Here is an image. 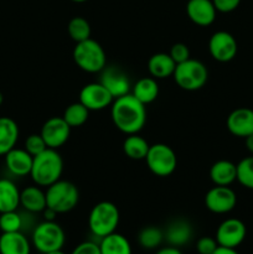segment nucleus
<instances>
[{
	"label": "nucleus",
	"instance_id": "26",
	"mask_svg": "<svg viewBox=\"0 0 253 254\" xmlns=\"http://www.w3.org/2000/svg\"><path fill=\"white\" fill-rule=\"evenodd\" d=\"M98 245L101 254H133L128 238L118 232L111 233L101 238Z\"/></svg>",
	"mask_w": 253,
	"mask_h": 254
},
{
	"label": "nucleus",
	"instance_id": "29",
	"mask_svg": "<svg viewBox=\"0 0 253 254\" xmlns=\"http://www.w3.org/2000/svg\"><path fill=\"white\" fill-rule=\"evenodd\" d=\"M89 117V111L81 103V102H76V103H72L64 109L63 116L62 118L66 121V123L68 124L71 128H78L82 127L87 121H88Z\"/></svg>",
	"mask_w": 253,
	"mask_h": 254
},
{
	"label": "nucleus",
	"instance_id": "17",
	"mask_svg": "<svg viewBox=\"0 0 253 254\" xmlns=\"http://www.w3.org/2000/svg\"><path fill=\"white\" fill-rule=\"evenodd\" d=\"M192 236L193 228L191 223L184 218H178L166 227V231L164 232V240L171 247L180 248L190 243Z\"/></svg>",
	"mask_w": 253,
	"mask_h": 254
},
{
	"label": "nucleus",
	"instance_id": "16",
	"mask_svg": "<svg viewBox=\"0 0 253 254\" xmlns=\"http://www.w3.org/2000/svg\"><path fill=\"white\" fill-rule=\"evenodd\" d=\"M186 14L193 24L198 26H210L216 20V10L212 0H189Z\"/></svg>",
	"mask_w": 253,
	"mask_h": 254
},
{
	"label": "nucleus",
	"instance_id": "13",
	"mask_svg": "<svg viewBox=\"0 0 253 254\" xmlns=\"http://www.w3.org/2000/svg\"><path fill=\"white\" fill-rule=\"evenodd\" d=\"M71 129L62 117H52L45 122L40 134L44 138L47 148L59 149L67 143Z\"/></svg>",
	"mask_w": 253,
	"mask_h": 254
},
{
	"label": "nucleus",
	"instance_id": "35",
	"mask_svg": "<svg viewBox=\"0 0 253 254\" xmlns=\"http://www.w3.org/2000/svg\"><path fill=\"white\" fill-rule=\"evenodd\" d=\"M217 247L218 243L216 238L210 237V236L200 237L196 242V251L198 254H212Z\"/></svg>",
	"mask_w": 253,
	"mask_h": 254
},
{
	"label": "nucleus",
	"instance_id": "11",
	"mask_svg": "<svg viewBox=\"0 0 253 254\" xmlns=\"http://www.w3.org/2000/svg\"><path fill=\"white\" fill-rule=\"evenodd\" d=\"M247 227L238 218H227L218 225L216 230V241L218 246L227 248L240 247L246 240Z\"/></svg>",
	"mask_w": 253,
	"mask_h": 254
},
{
	"label": "nucleus",
	"instance_id": "10",
	"mask_svg": "<svg viewBox=\"0 0 253 254\" xmlns=\"http://www.w3.org/2000/svg\"><path fill=\"white\" fill-rule=\"evenodd\" d=\"M208 51L211 57L217 62H230L236 57L238 45L235 36L228 31H216L208 40Z\"/></svg>",
	"mask_w": 253,
	"mask_h": 254
},
{
	"label": "nucleus",
	"instance_id": "31",
	"mask_svg": "<svg viewBox=\"0 0 253 254\" xmlns=\"http://www.w3.org/2000/svg\"><path fill=\"white\" fill-rule=\"evenodd\" d=\"M237 181L243 188L253 190V155L237 164Z\"/></svg>",
	"mask_w": 253,
	"mask_h": 254
},
{
	"label": "nucleus",
	"instance_id": "9",
	"mask_svg": "<svg viewBox=\"0 0 253 254\" xmlns=\"http://www.w3.org/2000/svg\"><path fill=\"white\" fill-rule=\"evenodd\" d=\"M237 205V195L230 186H217L206 192L205 206L210 212L225 215L231 212Z\"/></svg>",
	"mask_w": 253,
	"mask_h": 254
},
{
	"label": "nucleus",
	"instance_id": "1",
	"mask_svg": "<svg viewBox=\"0 0 253 254\" xmlns=\"http://www.w3.org/2000/svg\"><path fill=\"white\" fill-rule=\"evenodd\" d=\"M112 122L118 130L130 135L138 134L146 123V108L131 93L118 97L111 106Z\"/></svg>",
	"mask_w": 253,
	"mask_h": 254
},
{
	"label": "nucleus",
	"instance_id": "30",
	"mask_svg": "<svg viewBox=\"0 0 253 254\" xmlns=\"http://www.w3.org/2000/svg\"><path fill=\"white\" fill-rule=\"evenodd\" d=\"M67 31H68L69 37L77 44V42H82L89 39L92 29L89 22L84 17L74 16L69 20L68 25H67Z\"/></svg>",
	"mask_w": 253,
	"mask_h": 254
},
{
	"label": "nucleus",
	"instance_id": "40",
	"mask_svg": "<svg viewBox=\"0 0 253 254\" xmlns=\"http://www.w3.org/2000/svg\"><path fill=\"white\" fill-rule=\"evenodd\" d=\"M212 254H240V253H238L235 248H227V247H221V246H218Z\"/></svg>",
	"mask_w": 253,
	"mask_h": 254
},
{
	"label": "nucleus",
	"instance_id": "21",
	"mask_svg": "<svg viewBox=\"0 0 253 254\" xmlns=\"http://www.w3.org/2000/svg\"><path fill=\"white\" fill-rule=\"evenodd\" d=\"M20 205L31 213L42 212L47 207L46 192L40 186H27L20 191Z\"/></svg>",
	"mask_w": 253,
	"mask_h": 254
},
{
	"label": "nucleus",
	"instance_id": "5",
	"mask_svg": "<svg viewBox=\"0 0 253 254\" xmlns=\"http://www.w3.org/2000/svg\"><path fill=\"white\" fill-rule=\"evenodd\" d=\"M46 203L47 207L52 208L57 213H67L73 210L79 201V191L71 181L61 180L47 188Z\"/></svg>",
	"mask_w": 253,
	"mask_h": 254
},
{
	"label": "nucleus",
	"instance_id": "28",
	"mask_svg": "<svg viewBox=\"0 0 253 254\" xmlns=\"http://www.w3.org/2000/svg\"><path fill=\"white\" fill-rule=\"evenodd\" d=\"M163 242L164 231L155 226H146L138 235V243L144 250H156Z\"/></svg>",
	"mask_w": 253,
	"mask_h": 254
},
{
	"label": "nucleus",
	"instance_id": "33",
	"mask_svg": "<svg viewBox=\"0 0 253 254\" xmlns=\"http://www.w3.org/2000/svg\"><path fill=\"white\" fill-rule=\"evenodd\" d=\"M24 149L29 154H31L32 156H36L39 154H41L42 151H45L47 149L46 143H45L44 138H42L41 134H31L26 138L25 140Z\"/></svg>",
	"mask_w": 253,
	"mask_h": 254
},
{
	"label": "nucleus",
	"instance_id": "34",
	"mask_svg": "<svg viewBox=\"0 0 253 254\" xmlns=\"http://www.w3.org/2000/svg\"><path fill=\"white\" fill-rule=\"evenodd\" d=\"M169 55L171 56V59L174 60L176 64H181V62L188 61L190 57V49L188 47V45L183 44V42H176L171 46Z\"/></svg>",
	"mask_w": 253,
	"mask_h": 254
},
{
	"label": "nucleus",
	"instance_id": "38",
	"mask_svg": "<svg viewBox=\"0 0 253 254\" xmlns=\"http://www.w3.org/2000/svg\"><path fill=\"white\" fill-rule=\"evenodd\" d=\"M155 254H184L179 248L171 247V246H166V247L160 248L156 251Z\"/></svg>",
	"mask_w": 253,
	"mask_h": 254
},
{
	"label": "nucleus",
	"instance_id": "20",
	"mask_svg": "<svg viewBox=\"0 0 253 254\" xmlns=\"http://www.w3.org/2000/svg\"><path fill=\"white\" fill-rule=\"evenodd\" d=\"M210 179L217 186H230L237 181V164L230 160H217L210 169Z\"/></svg>",
	"mask_w": 253,
	"mask_h": 254
},
{
	"label": "nucleus",
	"instance_id": "44",
	"mask_svg": "<svg viewBox=\"0 0 253 254\" xmlns=\"http://www.w3.org/2000/svg\"><path fill=\"white\" fill-rule=\"evenodd\" d=\"M72 1H74V2H84V1H87V0H72Z\"/></svg>",
	"mask_w": 253,
	"mask_h": 254
},
{
	"label": "nucleus",
	"instance_id": "25",
	"mask_svg": "<svg viewBox=\"0 0 253 254\" xmlns=\"http://www.w3.org/2000/svg\"><path fill=\"white\" fill-rule=\"evenodd\" d=\"M131 94L144 106L150 104L158 98L159 84L154 77H143L131 87Z\"/></svg>",
	"mask_w": 253,
	"mask_h": 254
},
{
	"label": "nucleus",
	"instance_id": "37",
	"mask_svg": "<svg viewBox=\"0 0 253 254\" xmlns=\"http://www.w3.org/2000/svg\"><path fill=\"white\" fill-rule=\"evenodd\" d=\"M212 2L217 11L227 14L237 9L238 5L241 4V0H212Z\"/></svg>",
	"mask_w": 253,
	"mask_h": 254
},
{
	"label": "nucleus",
	"instance_id": "7",
	"mask_svg": "<svg viewBox=\"0 0 253 254\" xmlns=\"http://www.w3.org/2000/svg\"><path fill=\"white\" fill-rule=\"evenodd\" d=\"M64 242V231L56 221H44L32 231V246L42 254L62 250Z\"/></svg>",
	"mask_w": 253,
	"mask_h": 254
},
{
	"label": "nucleus",
	"instance_id": "3",
	"mask_svg": "<svg viewBox=\"0 0 253 254\" xmlns=\"http://www.w3.org/2000/svg\"><path fill=\"white\" fill-rule=\"evenodd\" d=\"M121 213L118 207L111 201H101L92 207L88 216V227L92 235L97 238H103L111 233L117 232Z\"/></svg>",
	"mask_w": 253,
	"mask_h": 254
},
{
	"label": "nucleus",
	"instance_id": "23",
	"mask_svg": "<svg viewBox=\"0 0 253 254\" xmlns=\"http://www.w3.org/2000/svg\"><path fill=\"white\" fill-rule=\"evenodd\" d=\"M176 68V64L171 56L165 52L154 54L148 61V71L155 79H164L171 77Z\"/></svg>",
	"mask_w": 253,
	"mask_h": 254
},
{
	"label": "nucleus",
	"instance_id": "4",
	"mask_svg": "<svg viewBox=\"0 0 253 254\" xmlns=\"http://www.w3.org/2000/svg\"><path fill=\"white\" fill-rule=\"evenodd\" d=\"M72 57L74 64L87 73H98L107 66L106 51L99 42L91 37L77 42Z\"/></svg>",
	"mask_w": 253,
	"mask_h": 254
},
{
	"label": "nucleus",
	"instance_id": "12",
	"mask_svg": "<svg viewBox=\"0 0 253 254\" xmlns=\"http://www.w3.org/2000/svg\"><path fill=\"white\" fill-rule=\"evenodd\" d=\"M114 98L101 82H92L82 87L79 91V102L91 111H103L111 107Z\"/></svg>",
	"mask_w": 253,
	"mask_h": 254
},
{
	"label": "nucleus",
	"instance_id": "15",
	"mask_svg": "<svg viewBox=\"0 0 253 254\" xmlns=\"http://www.w3.org/2000/svg\"><path fill=\"white\" fill-rule=\"evenodd\" d=\"M226 127L237 138H246L253 134V109L241 107L232 111L228 114Z\"/></svg>",
	"mask_w": 253,
	"mask_h": 254
},
{
	"label": "nucleus",
	"instance_id": "42",
	"mask_svg": "<svg viewBox=\"0 0 253 254\" xmlns=\"http://www.w3.org/2000/svg\"><path fill=\"white\" fill-rule=\"evenodd\" d=\"M46 254H66V253H64L62 250H59V251H52V252H49Z\"/></svg>",
	"mask_w": 253,
	"mask_h": 254
},
{
	"label": "nucleus",
	"instance_id": "32",
	"mask_svg": "<svg viewBox=\"0 0 253 254\" xmlns=\"http://www.w3.org/2000/svg\"><path fill=\"white\" fill-rule=\"evenodd\" d=\"M22 217L16 211H9V212L0 213V231L1 233L19 232L21 231Z\"/></svg>",
	"mask_w": 253,
	"mask_h": 254
},
{
	"label": "nucleus",
	"instance_id": "39",
	"mask_svg": "<svg viewBox=\"0 0 253 254\" xmlns=\"http://www.w3.org/2000/svg\"><path fill=\"white\" fill-rule=\"evenodd\" d=\"M42 215H44V221H55L59 213H57L56 211L52 210V208L46 207L42 211Z\"/></svg>",
	"mask_w": 253,
	"mask_h": 254
},
{
	"label": "nucleus",
	"instance_id": "41",
	"mask_svg": "<svg viewBox=\"0 0 253 254\" xmlns=\"http://www.w3.org/2000/svg\"><path fill=\"white\" fill-rule=\"evenodd\" d=\"M245 144H246V148H247V150L250 151V153L253 155V134H251V135L246 136V138H245Z\"/></svg>",
	"mask_w": 253,
	"mask_h": 254
},
{
	"label": "nucleus",
	"instance_id": "2",
	"mask_svg": "<svg viewBox=\"0 0 253 254\" xmlns=\"http://www.w3.org/2000/svg\"><path fill=\"white\" fill-rule=\"evenodd\" d=\"M63 173V159L57 149L47 148L39 155L34 156L30 176L35 185L49 188L61 179Z\"/></svg>",
	"mask_w": 253,
	"mask_h": 254
},
{
	"label": "nucleus",
	"instance_id": "8",
	"mask_svg": "<svg viewBox=\"0 0 253 254\" xmlns=\"http://www.w3.org/2000/svg\"><path fill=\"white\" fill-rule=\"evenodd\" d=\"M149 170L159 178H168L173 175L178 166V156L171 146L164 143L150 145L145 159Z\"/></svg>",
	"mask_w": 253,
	"mask_h": 254
},
{
	"label": "nucleus",
	"instance_id": "22",
	"mask_svg": "<svg viewBox=\"0 0 253 254\" xmlns=\"http://www.w3.org/2000/svg\"><path fill=\"white\" fill-rule=\"evenodd\" d=\"M19 126L10 117H0V156H4L16 146Z\"/></svg>",
	"mask_w": 253,
	"mask_h": 254
},
{
	"label": "nucleus",
	"instance_id": "6",
	"mask_svg": "<svg viewBox=\"0 0 253 254\" xmlns=\"http://www.w3.org/2000/svg\"><path fill=\"white\" fill-rule=\"evenodd\" d=\"M173 77L175 83L184 91H198L207 83L208 69L198 60L189 59L176 64Z\"/></svg>",
	"mask_w": 253,
	"mask_h": 254
},
{
	"label": "nucleus",
	"instance_id": "18",
	"mask_svg": "<svg viewBox=\"0 0 253 254\" xmlns=\"http://www.w3.org/2000/svg\"><path fill=\"white\" fill-rule=\"evenodd\" d=\"M5 165L10 174L15 176H27L31 173L34 156L25 149L14 148L5 154Z\"/></svg>",
	"mask_w": 253,
	"mask_h": 254
},
{
	"label": "nucleus",
	"instance_id": "14",
	"mask_svg": "<svg viewBox=\"0 0 253 254\" xmlns=\"http://www.w3.org/2000/svg\"><path fill=\"white\" fill-rule=\"evenodd\" d=\"M99 82L106 87L107 91L113 96L114 99L130 93V79L123 69L117 66L104 67L101 71Z\"/></svg>",
	"mask_w": 253,
	"mask_h": 254
},
{
	"label": "nucleus",
	"instance_id": "27",
	"mask_svg": "<svg viewBox=\"0 0 253 254\" xmlns=\"http://www.w3.org/2000/svg\"><path fill=\"white\" fill-rule=\"evenodd\" d=\"M150 144L139 134L126 135L123 141V151L131 160H144L148 154Z\"/></svg>",
	"mask_w": 253,
	"mask_h": 254
},
{
	"label": "nucleus",
	"instance_id": "43",
	"mask_svg": "<svg viewBox=\"0 0 253 254\" xmlns=\"http://www.w3.org/2000/svg\"><path fill=\"white\" fill-rule=\"evenodd\" d=\"M2 102H4V96H2V93H0V106L2 104Z\"/></svg>",
	"mask_w": 253,
	"mask_h": 254
},
{
	"label": "nucleus",
	"instance_id": "24",
	"mask_svg": "<svg viewBox=\"0 0 253 254\" xmlns=\"http://www.w3.org/2000/svg\"><path fill=\"white\" fill-rule=\"evenodd\" d=\"M19 206V188L9 179H0V213L16 211Z\"/></svg>",
	"mask_w": 253,
	"mask_h": 254
},
{
	"label": "nucleus",
	"instance_id": "19",
	"mask_svg": "<svg viewBox=\"0 0 253 254\" xmlns=\"http://www.w3.org/2000/svg\"><path fill=\"white\" fill-rule=\"evenodd\" d=\"M0 254H31V243L21 231L1 233Z\"/></svg>",
	"mask_w": 253,
	"mask_h": 254
},
{
	"label": "nucleus",
	"instance_id": "36",
	"mask_svg": "<svg viewBox=\"0 0 253 254\" xmlns=\"http://www.w3.org/2000/svg\"><path fill=\"white\" fill-rule=\"evenodd\" d=\"M71 254H101V250H99L98 243L86 241V242H82L76 246Z\"/></svg>",
	"mask_w": 253,
	"mask_h": 254
}]
</instances>
